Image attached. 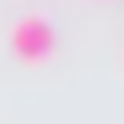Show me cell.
Masks as SVG:
<instances>
[{"instance_id": "1", "label": "cell", "mask_w": 124, "mask_h": 124, "mask_svg": "<svg viewBox=\"0 0 124 124\" xmlns=\"http://www.w3.org/2000/svg\"><path fill=\"white\" fill-rule=\"evenodd\" d=\"M10 52L21 57V62H52V52H57V31H52V21L46 16H16L10 21Z\"/></svg>"}]
</instances>
